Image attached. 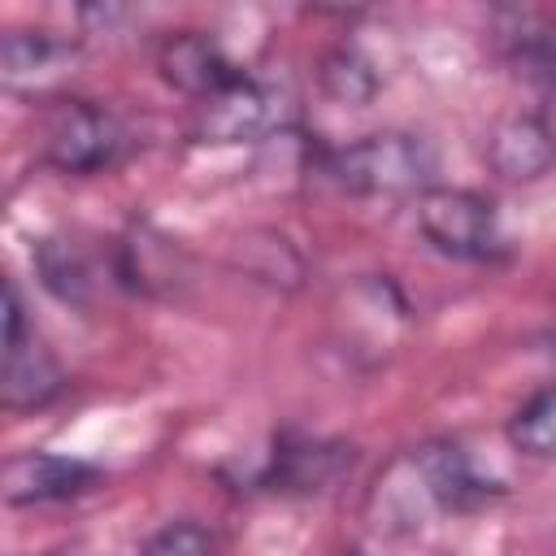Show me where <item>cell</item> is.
<instances>
[{
    "mask_svg": "<svg viewBox=\"0 0 556 556\" xmlns=\"http://www.w3.org/2000/svg\"><path fill=\"white\" fill-rule=\"evenodd\" d=\"M321 169L352 195H408L434 187V148L408 130H378L356 143L330 148Z\"/></svg>",
    "mask_w": 556,
    "mask_h": 556,
    "instance_id": "6da1fadb",
    "label": "cell"
},
{
    "mask_svg": "<svg viewBox=\"0 0 556 556\" xmlns=\"http://www.w3.org/2000/svg\"><path fill=\"white\" fill-rule=\"evenodd\" d=\"M417 230L421 239L452 256V261H469V265H495L513 252L504 217L495 208V200H486L482 191L469 187H430L417 195Z\"/></svg>",
    "mask_w": 556,
    "mask_h": 556,
    "instance_id": "7a4b0ae2",
    "label": "cell"
},
{
    "mask_svg": "<svg viewBox=\"0 0 556 556\" xmlns=\"http://www.w3.org/2000/svg\"><path fill=\"white\" fill-rule=\"evenodd\" d=\"M39 152L52 169L74 174V178H91V174L122 165V156L130 152V130L104 104L61 100L43 122Z\"/></svg>",
    "mask_w": 556,
    "mask_h": 556,
    "instance_id": "3957f363",
    "label": "cell"
},
{
    "mask_svg": "<svg viewBox=\"0 0 556 556\" xmlns=\"http://www.w3.org/2000/svg\"><path fill=\"white\" fill-rule=\"evenodd\" d=\"M65 387V374L52 348L35 334L17 282H4V356H0V395L4 408H43Z\"/></svg>",
    "mask_w": 556,
    "mask_h": 556,
    "instance_id": "277c9868",
    "label": "cell"
},
{
    "mask_svg": "<svg viewBox=\"0 0 556 556\" xmlns=\"http://www.w3.org/2000/svg\"><path fill=\"white\" fill-rule=\"evenodd\" d=\"M291 100L243 74L239 83H230L226 91L200 100V122H195V135L200 139H217V143H243V139H265V135H278L291 126Z\"/></svg>",
    "mask_w": 556,
    "mask_h": 556,
    "instance_id": "5b68a950",
    "label": "cell"
},
{
    "mask_svg": "<svg viewBox=\"0 0 556 556\" xmlns=\"http://www.w3.org/2000/svg\"><path fill=\"white\" fill-rule=\"evenodd\" d=\"M404 469L408 486L443 513H469L495 495V482H486L456 443H426L404 460Z\"/></svg>",
    "mask_w": 556,
    "mask_h": 556,
    "instance_id": "8992f818",
    "label": "cell"
},
{
    "mask_svg": "<svg viewBox=\"0 0 556 556\" xmlns=\"http://www.w3.org/2000/svg\"><path fill=\"white\" fill-rule=\"evenodd\" d=\"M100 469L78 456L61 452H22L4 460V504L26 508V504H61L74 495H87L100 486Z\"/></svg>",
    "mask_w": 556,
    "mask_h": 556,
    "instance_id": "52a82bcc",
    "label": "cell"
},
{
    "mask_svg": "<svg viewBox=\"0 0 556 556\" xmlns=\"http://www.w3.org/2000/svg\"><path fill=\"white\" fill-rule=\"evenodd\" d=\"M486 161L508 182L543 178L556 165V122L543 113H513L486 139Z\"/></svg>",
    "mask_w": 556,
    "mask_h": 556,
    "instance_id": "ba28073f",
    "label": "cell"
},
{
    "mask_svg": "<svg viewBox=\"0 0 556 556\" xmlns=\"http://www.w3.org/2000/svg\"><path fill=\"white\" fill-rule=\"evenodd\" d=\"M161 74H165L174 87L191 91L195 100H208V96L226 91L230 83H239L248 70L235 65L208 35H178V39H169L165 52H161Z\"/></svg>",
    "mask_w": 556,
    "mask_h": 556,
    "instance_id": "9c48e42d",
    "label": "cell"
},
{
    "mask_svg": "<svg viewBox=\"0 0 556 556\" xmlns=\"http://www.w3.org/2000/svg\"><path fill=\"white\" fill-rule=\"evenodd\" d=\"M343 465H352V447L339 443H282L265 469V482L274 491H326Z\"/></svg>",
    "mask_w": 556,
    "mask_h": 556,
    "instance_id": "30bf717a",
    "label": "cell"
},
{
    "mask_svg": "<svg viewBox=\"0 0 556 556\" xmlns=\"http://www.w3.org/2000/svg\"><path fill=\"white\" fill-rule=\"evenodd\" d=\"M4 83L9 87H39L48 78L61 74V65L70 61V43L43 35V30H9L4 35Z\"/></svg>",
    "mask_w": 556,
    "mask_h": 556,
    "instance_id": "8fae6325",
    "label": "cell"
},
{
    "mask_svg": "<svg viewBox=\"0 0 556 556\" xmlns=\"http://www.w3.org/2000/svg\"><path fill=\"white\" fill-rule=\"evenodd\" d=\"M39 274L48 282V291L61 295L65 304H91V291L100 287L96 261L74 239H43V248H39Z\"/></svg>",
    "mask_w": 556,
    "mask_h": 556,
    "instance_id": "7c38bea8",
    "label": "cell"
},
{
    "mask_svg": "<svg viewBox=\"0 0 556 556\" xmlns=\"http://www.w3.org/2000/svg\"><path fill=\"white\" fill-rule=\"evenodd\" d=\"M513 61L530 83L556 96V22L552 17H521L517 30L508 35Z\"/></svg>",
    "mask_w": 556,
    "mask_h": 556,
    "instance_id": "4fadbf2b",
    "label": "cell"
},
{
    "mask_svg": "<svg viewBox=\"0 0 556 556\" xmlns=\"http://www.w3.org/2000/svg\"><path fill=\"white\" fill-rule=\"evenodd\" d=\"M508 443L534 460H556V387H543L513 413Z\"/></svg>",
    "mask_w": 556,
    "mask_h": 556,
    "instance_id": "5bb4252c",
    "label": "cell"
},
{
    "mask_svg": "<svg viewBox=\"0 0 556 556\" xmlns=\"http://www.w3.org/2000/svg\"><path fill=\"white\" fill-rule=\"evenodd\" d=\"M139 556H222V543L208 526L178 517V521H165L161 530H152L143 539Z\"/></svg>",
    "mask_w": 556,
    "mask_h": 556,
    "instance_id": "9a60e30c",
    "label": "cell"
}]
</instances>
